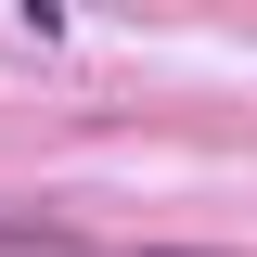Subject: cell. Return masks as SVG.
Wrapping results in <instances>:
<instances>
[{
    "mask_svg": "<svg viewBox=\"0 0 257 257\" xmlns=\"http://www.w3.org/2000/svg\"><path fill=\"white\" fill-rule=\"evenodd\" d=\"M103 231L77 206H26V193H0V257H90Z\"/></svg>",
    "mask_w": 257,
    "mask_h": 257,
    "instance_id": "cell-1",
    "label": "cell"
},
{
    "mask_svg": "<svg viewBox=\"0 0 257 257\" xmlns=\"http://www.w3.org/2000/svg\"><path fill=\"white\" fill-rule=\"evenodd\" d=\"M90 257H244V244H90Z\"/></svg>",
    "mask_w": 257,
    "mask_h": 257,
    "instance_id": "cell-2",
    "label": "cell"
}]
</instances>
